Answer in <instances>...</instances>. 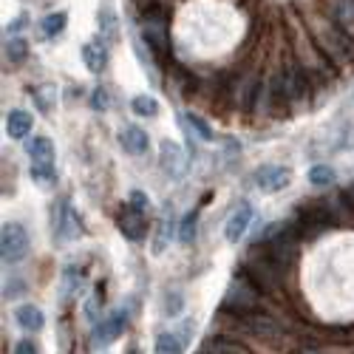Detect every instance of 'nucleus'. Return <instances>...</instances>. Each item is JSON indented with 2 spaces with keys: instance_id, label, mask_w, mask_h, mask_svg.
<instances>
[{
  "instance_id": "f257e3e1",
  "label": "nucleus",
  "mask_w": 354,
  "mask_h": 354,
  "mask_svg": "<svg viewBox=\"0 0 354 354\" xmlns=\"http://www.w3.org/2000/svg\"><path fill=\"white\" fill-rule=\"evenodd\" d=\"M244 275L255 283L258 292H263V295H281V275H283V270L270 258V252L263 247H252V252L244 261Z\"/></svg>"
},
{
  "instance_id": "f03ea898",
  "label": "nucleus",
  "mask_w": 354,
  "mask_h": 354,
  "mask_svg": "<svg viewBox=\"0 0 354 354\" xmlns=\"http://www.w3.org/2000/svg\"><path fill=\"white\" fill-rule=\"evenodd\" d=\"M312 35L317 48L335 63H348L351 60V40L346 37V28L337 26L335 20H315Z\"/></svg>"
},
{
  "instance_id": "7ed1b4c3",
  "label": "nucleus",
  "mask_w": 354,
  "mask_h": 354,
  "mask_svg": "<svg viewBox=\"0 0 354 354\" xmlns=\"http://www.w3.org/2000/svg\"><path fill=\"white\" fill-rule=\"evenodd\" d=\"M142 37L156 54H167L170 37H167V15L162 9H147L142 15Z\"/></svg>"
},
{
  "instance_id": "20e7f679",
  "label": "nucleus",
  "mask_w": 354,
  "mask_h": 354,
  "mask_svg": "<svg viewBox=\"0 0 354 354\" xmlns=\"http://www.w3.org/2000/svg\"><path fill=\"white\" fill-rule=\"evenodd\" d=\"M255 306H258V289H255V283L247 275H241L239 281H232L227 298H224V309H232L235 315H244V312H255Z\"/></svg>"
},
{
  "instance_id": "39448f33",
  "label": "nucleus",
  "mask_w": 354,
  "mask_h": 354,
  "mask_svg": "<svg viewBox=\"0 0 354 354\" xmlns=\"http://www.w3.org/2000/svg\"><path fill=\"white\" fill-rule=\"evenodd\" d=\"M26 252H28V235H26V230L20 224H15V221L3 224V230H0V255H3V261L17 263V261L26 258Z\"/></svg>"
},
{
  "instance_id": "423d86ee",
  "label": "nucleus",
  "mask_w": 354,
  "mask_h": 354,
  "mask_svg": "<svg viewBox=\"0 0 354 354\" xmlns=\"http://www.w3.org/2000/svg\"><path fill=\"white\" fill-rule=\"evenodd\" d=\"M159 153H162V170L170 176V179H185L187 176V167H190V159H187V153L182 151L176 142H170V139H165L162 142V147H159Z\"/></svg>"
},
{
  "instance_id": "0eeeda50",
  "label": "nucleus",
  "mask_w": 354,
  "mask_h": 354,
  "mask_svg": "<svg viewBox=\"0 0 354 354\" xmlns=\"http://www.w3.org/2000/svg\"><path fill=\"white\" fill-rule=\"evenodd\" d=\"M289 182H292V173H289V167H283V165H263V167L255 170V185H258V190H263V193L286 190Z\"/></svg>"
},
{
  "instance_id": "6e6552de",
  "label": "nucleus",
  "mask_w": 354,
  "mask_h": 354,
  "mask_svg": "<svg viewBox=\"0 0 354 354\" xmlns=\"http://www.w3.org/2000/svg\"><path fill=\"white\" fill-rule=\"evenodd\" d=\"M250 224H252V204H239L232 213H230V218H227V227H224V239L230 241V244H235V241H241L244 239V232L250 230Z\"/></svg>"
},
{
  "instance_id": "1a4fd4ad",
  "label": "nucleus",
  "mask_w": 354,
  "mask_h": 354,
  "mask_svg": "<svg viewBox=\"0 0 354 354\" xmlns=\"http://www.w3.org/2000/svg\"><path fill=\"white\" fill-rule=\"evenodd\" d=\"M281 91H283V100L286 102H298L304 94H306V71L304 66H289L283 68L281 74Z\"/></svg>"
},
{
  "instance_id": "9d476101",
  "label": "nucleus",
  "mask_w": 354,
  "mask_h": 354,
  "mask_svg": "<svg viewBox=\"0 0 354 354\" xmlns=\"http://www.w3.org/2000/svg\"><path fill=\"white\" fill-rule=\"evenodd\" d=\"M122 329H125V312L108 315L102 323H97V329H94V346H108V343H113L116 337L122 335Z\"/></svg>"
},
{
  "instance_id": "9b49d317",
  "label": "nucleus",
  "mask_w": 354,
  "mask_h": 354,
  "mask_svg": "<svg viewBox=\"0 0 354 354\" xmlns=\"http://www.w3.org/2000/svg\"><path fill=\"white\" fill-rule=\"evenodd\" d=\"M241 320L247 323V329L261 335V337H278L281 335V326H278V320L270 317V315H261V312H244Z\"/></svg>"
},
{
  "instance_id": "f8f14e48",
  "label": "nucleus",
  "mask_w": 354,
  "mask_h": 354,
  "mask_svg": "<svg viewBox=\"0 0 354 354\" xmlns=\"http://www.w3.org/2000/svg\"><path fill=\"white\" fill-rule=\"evenodd\" d=\"M120 230H122V235L125 239H131V241H139L142 235H145V213H139V210H133L131 204L120 213Z\"/></svg>"
},
{
  "instance_id": "ddd939ff",
  "label": "nucleus",
  "mask_w": 354,
  "mask_h": 354,
  "mask_svg": "<svg viewBox=\"0 0 354 354\" xmlns=\"http://www.w3.org/2000/svg\"><path fill=\"white\" fill-rule=\"evenodd\" d=\"M26 151H28V156H32V162L37 167H51V162H54V145H51V139H46V136L28 139Z\"/></svg>"
},
{
  "instance_id": "4468645a",
  "label": "nucleus",
  "mask_w": 354,
  "mask_h": 354,
  "mask_svg": "<svg viewBox=\"0 0 354 354\" xmlns=\"http://www.w3.org/2000/svg\"><path fill=\"white\" fill-rule=\"evenodd\" d=\"M15 317H17V326L20 329H26V332H40L43 326H46V317H43V312L37 309V306H32V304H23V306H17V312H15Z\"/></svg>"
},
{
  "instance_id": "2eb2a0df",
  "label": "nucleus",
  "mask_w": 354,
  "mask_h": 354,
  "mask_svg": "<svg viewBox=\"0 0 354 354\" xmlns=\"http://www.w3.org/2000/svg\"><path fill=\"white\" fill-rule=\"evenodd\" d=\"M82 63H85L88 71L100 74V71L108 66V51H105V46H100V43H85V46H82Z\"/></svg>"
},
{
  "instance_id": "dca6fc26",
  "label": "nucleus",
  "mask_w": 354,
  "mask_h": 354,
  "mask_svg": "<svg viewBox=\"0 0 354 354\" xmlns=\"http://www.w3.org/2000/svg\"><path fill=\"white\" fill-rule=\"evenodd\" d=\"M32 125H35V116L28 111H12L9 120H6V131H9L12 139H26L28 131H32Z\"/></svg>"
},
{
  "instance_id": "f3484780",
  "label": "nucleus",
  "mask_w": 354,
  "mask_h": 354,
  "mask_svg": "<svg viewBox=\"0 0 354 354\" xmlns=\"http://www.w3.org/2000/svg\"><path fill=\"white\" fill-rule=\"evenodd\" d=\"M120 139H122V145H125V151L133 153V156H142V153L147 151V145H151L147 133H145L142 128H136V125H128Z\"/></svg>"
},
{
  "instance_id": "a211bd4d",
  "label": "nucleus",
  "mask_w": 354,
  "mask_h": 354,
  "mask_svg": "<svg viewBox=\"0 0 354 354\" xmlns=\"http://www.w3.org/2000/svg\"><path fill=\"white\" fill-rule=\"evenodd\" d=\"M82 235V224H80V216L71 210V207H63V221H60V239L63 241H77Z\"/></svg>"
},
{
  "instance_id": "6ab92c4d",
  "label": "nucleus",
  "mask_w": 354,
  "mask_h": 354,
  "mask_svg": "<svg viewBox=\"0 0 354 354\" xmlns=\"http://www.w3.org/2000/svg\"><path fill=\"white\" fill-rule=\"evenodd\" d=\"M179 122H182L185 128H190V131L196 133V139H201V142H210V139H213L210 125L204 122V120H198L196 113H182V116H179Z\"/></svg>"
},
{
  "instance_id": "aec40b11",
  "label": "nucleus",
  "mask_w": 354,
  "mask_h": 354,
  "mask_svg": "<svg viewBox=\"0 0 354 354\" xmlns=\"http://www.w3.org/2000/svg\"><path fill=\"white\" fill-rule=\"evenodd\" d=\"M332 17L337 26H354V0H332Z\"/></svg>"
},
{
  "instance_id": "412c9836",
  "label": "nucleus",
  "mask_w": 354,
  "mask_h": 354,
  "mask_svg": "<svg viewBox=\"0 0 354 354\" xmlns=\"http://www.w3.org/2000/svg\"><path fill=\"white\" fill-rule=\"evenodd\" d=\"M66 15L63 12H54V15H46L43 17V23H40V32H43V37H57L66 28Z\"/></svg>"
},
{
  "instance_id": "4be33fe9",
  "label": "nucleus",
  "mask_w": 354,
  "mask_h": 354,
  "mask_svg": "<svg viewBox=\"0 0 354 354\" xmlns=\"http://www.w3.org/2000/svg\"><path fill=\"white\" fill-rule=\"evenodd\" d=\"M309 182H312L315 187L332 185V182H335V167H332V165H315V167L309 170Z\"/></svg>"
},
{
  "instance_id": "5701e85b",
  "label": "nucleus",
  "mask_w": 354,
  "mask_h": 354,
  "mask_svg": "<svg viewBox=\"0 0 354 354\" xmlns=\"http://www.w3.org/2000/svg\"><path fill=\"white\" fill-rule=\"evenodd\" d=\"M131 108H133V113H139V116H156V111H159L156 100H153V97H147V94H139V97H133Z\"/></svg>"
},
{
  "instance_id": "b1692460",
  "label": "nucleus",
  "mask_w": 354,
  "mask_h": 354,
  "mask_svg": "<svg viewBox=\"0 0 354 354\" xmlns=\"http://www.w3.org/2000/svg\"><path fill=\"white\" fill-rule=\"evenodd\" d=\"M156 354H182V340L176 335H159L156 337Z\"/></svg>"
},
{
  "instance_id": "393cba45",
  "label": "nucleus",
  "mask_w": 354,
  "mask_h": 354,
  "mask_svg": "<svg viewBox=\"0 0 354 354\" xmlns=\"http://www.w3.org/2000/svg\"><path fill=\"white\" fill-rule=\"evenodd\" d=\"M6 57H9V60L12 63H23L26 60V57H28V43L26 40H9L6 43Z\"/></svg>"
},
{
  "instance_id": "a878e982",
  "label": "nucleus",
  "mask_w": 354,
  "mask_h": 354,
  "mask_svg": "<svg viewBox=\"0 0 354 354\" xmlns=\"http://www.w3.org/2000/svg\"><path fill=\"white\" fill-rule=\"evenodd\" d=\"M196 221H198V213H196V210L182 218V227H179V239H182V241L190 244V241L196 239Z\"/></svg>"
},
{
  "instance_id": "bb28decb",
  "label": "nucleus",
  "mask_w": 354,
  "mask_h": 354,
  "mask_svg": "<svg viewBox=\"0 0 354 354\" xmlns=\"http://www.w3.org/2000/svg\"><path fill=\"white\" fill-rule=\"evenodd\" d=\"M35 100H37V105H40L43 111H51V105H54V88H48V85L37 88V91H35Z\"/></svg>"
},
{
  "instance_id": "cd10ccee",
  "label": "nucleus",
  "mask_w": 354,
  "mask_h": 354,
  "mask_svg": "<svg viewBox=\"0 0 354 354\" xmlns=\"http://www.w3.org/2000/svg\"><path fill=\"white\" fill-rule=\"evenodd\" d=\"M32 176H35V182H37L40 187H48V185H54V179H57L51 167H37V165H35Z\"/></svg>"
},
{
  "instance_id": "c85d7f7f",
  "label": "nucleus",
  "mask_w": 354,
  "mask_h": 354,
  "mask_svg": "<svg viewBox=\"0 0 354 354\" xmlns=\"http://www.w3.org/2000/svg\"><path fill=\"white\" fill-rule=\"evenodd\" d=\"M131 207H133V210H139V213H145V210H147V196H145L142 190H133V193H131Z\"/></svg>"
},
{
  "instance_id": "c756f323",
  "label": "nucleus",
  "mask_w": 354,
  "mask_h": 354,
  "mask_svg": "<svg viewBox=\"0 0 354 354\" xmlns=\"http://www.w3.org/2000/svg\"><path fill=\"white\" fill-rule=\"evenodd\" d=\"M91 105H94L97 111H105V108H108V94H105V88H97V91L91 94Z\"/></svg>"
},
{
  "instance_id": "7c9ffc66",
  "label": "nucleus",
  "mask_w": 354,
  "mask_h": 354,
  "mask_svg": "<svg viewBox=\"0 0 354 354\" xmlns=\"http://www.w3.org/2000/svg\"><path fill=\"white\" fill-rule=\"evenodd\" d=\"M15 354H37V346H35L32 340H23V343L15 348Z\"/></svg>"
},
{
  "instance_id": "2f4dec72",
  "label": "nucleus",
  "mask_w": 354,
  "mask_h": 354,
  "mask_svg": "<svg viewBox=\"0 0 354 354\" xmlns=\"http://www.w3.org/2000/svg\"><path fill=\"white\" fill-rule=\"evenodd\" d=\"M343 198H346V201H348V207H351V210H354V185H348V190H346V193H343Z\"/></svg>"
},
{
  "instance_id": "473e14b6",
  "label": "nucleus",
  "mask_w": 354,
  "mask_h": 354,
  "mask_svg": "<svg viewBox=\"0 0 354 354\" xmlns=\"http://www.w3.org/2000/svg\"><path fill=\"white\" fill-rule=\"evenodd\" d=\"M301 354H317V351H312V348H304V351H301Z\"/></svg>"
},
{
  "instance_id": "72a5a7b5",
  "label": "nucleus",
  "mask_w": 354,
  "mask_h": 354,
  "mask_svg": "<svg viewBox=\"0 0 354 354\" xmlns=\"http://www.w3.org/2000/svg\"><path fill=\"white\" fill-rule=\"evenodd\" d=\"M128 354H136V348H128Z\"/></svg>"
}]
</instances>
